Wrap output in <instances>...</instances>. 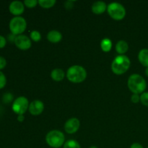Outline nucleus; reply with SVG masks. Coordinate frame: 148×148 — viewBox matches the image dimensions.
I'll return each mask as SVG.
<instances>
[{
	"mask_svg": "<svg viewBox=\"0 0 148 148\" xmlns=\"http://www.w3.org/2000/svg\"><path fill=\"white\" fill-rule=\"evenodd\" d=\"M66 77L73 83H80L85 81L87 77V72L85 68L79 65L72 66L68 69Z\"/></svg>",
	"mask_w": 148,
	"mask_h": 148,
	"instance_id": "3",
	"label": "nucleus"
},
{
	"mask_svg": "<svg viewBox=\"0 0 148 148\" xmlns=\"http://www.w3.org/2000/svg\"><path fill=\"white\" fill-rule=\"evenodd\" d=\"M25 119V117L23 115H18L17 116V121H20V122H23Z\"/></svg>",
	"mask_w": 148,
	"mask_h": 148,
	"instance_id": "30",
	"label": "nucleus"
},
{
	"mask_svg": "<svg viewBox=\"0 0 148 148\" xmlns=\"http://www.w3.org/2000/svg\"><path fill=\"white\" fill-rule=\"evenodd\" d=\"M15 38H16L15 35L12 34H12H10L8 36V39L10 40V41H13L14 43V40H15Z\"/></svg>",
	"mask_w": 148,
	"mask_h": 148,
	"instance_id": "29",
	"label": "nucleus"
},
{
	"mask_svg": "<svg viewBox=\"0 0 148 148\" xmlns=\"http://www.w3.org/2000/svg\"><path fill=\"white\" fill-rule=\"evenodd\" d=\"M130 148H143V146L140 143H133Z\"/></svg>",
	"mask_w": 148,
	"mask_h": 148,
	"instance_id": "28",
	"label": "nucleus"
},
{
	"mask_svg": "<svg viewBox=\"0 0 148 148\" xmlns=\"http://www.w3.org/2000/svg\"><path fill=\"white\" fill-rule=\"evenodd\" d=\"M90 148H98V147H97L96 146H91V147Z\"/></svg>",
	"mask_w": 148,
	"mask_h": 148,
	"instance_id": "32",
	"label": "nucleus"
},
{
	"mask_svg": "<svg viewBox=\"0 0 148 148\" xmlns=\"http://www.w3.org/2000/svg\"><path fill=\"white\" fill-rule=\"evenodd\" d=\"M128 88L133 94L143 93L145 90L147 83L143 77L138 74H133L129 77L127 82Z\"/></svg>",
	"mask_w": 148,
	"mask_h": 148,
	"instance_id": "1",
	"label": "nucleus"
},
{
	"mask_svg": "<svg viewBox=\"0 0 148 148\" xmlns=\"http://www.w3.org/2000/svg\"><path fill=\"white\" fill-rule=\"evenodd\" d=\"M6 43H7V40H6L5 38L0 35V49L4 48L6 46Z\"/></svg>",
	"mask_w": 148,
	"mask_h": 148,
	"instance_id": "27",
	"label": "nucleus"
},
{
	"mask_svg": "<svg viewBox=\"0 0 148 148\" xmlns=\"http://www.w3.org/2000/svg\"><path fill=\"white\" fill-rule=\"evenodd\" d=\"M101 47L104 52L110 51L112 48V42L109 38L103 39L101 42Z\"/></svg>",
	"mask_w": 148,
	"mask_h": 148,
	"instance_id": "17",
	"label": "nucleus"
},
{
	"mask_svg": "<svg viewBox=\"0 0 148 148\" xmlns=\"http://www.w3.org/2000/svg\"><path fill=\"white\" fill-rule=\"evenodd\" d=\"M107 10L110 17L115 20H121L125 17V8L119 3H111L107 7Z\"/></svg>",
	"mask_w": 148,
	"mask_h": 148,
	"instance_id": "5",
	"label": "nucleus"
},
{
	"mask_svg": "<svg viewBox=\"0 0 148 148\" xmlns=\"http://www.w3.org/2000/svg\"><path fill=\"white\" fill-rule=\"evenodd\" d=\"M30 38H31V39L33 41L38 42L41 39V35H40V33L38 31L33 30V31L30 33Z\"/></svg>",
	"mask_w": 148,
	"mask_h": 148,
	"instance_id": "20",
	"label": "nucleus"
},
{
	"mask_svg": "<svg viewBox=\"0 0 148 148\" xmlns=\"http://www.w3.org/2000/svg\"><path fill=\"white\" fill-rule=\"evenodd\" d=\"M51 77L56 82H60L64 78L65 74L62 69L57 68V69H54L52 70L51 73Z\"/></svg>",
	"mask_w": 148,
	"mask_h": 148,
	"instance_id": "14",
	"label": "nucleus"
},
{
	"mask_svg": "<svg viewBox=\"0 0 148 148\" xmlns=\"http://www.w3.org/2000/svg\"><path fill=\"white\" fill-rule=\"evenodd\" d=\"M14 44L18 49L21 50H27L31 47V40L27 36L25 35L17 36L14 40Z\"/></svg>",
	"mask_w": 148,
	"mask_h": 148,
	"instance_id": "8",
	"label": "nucleus"
},
{
	"mask_svg": "<svg viewBox=\"0 0 148 148\" xmlns=\"http://www.w3.org/2000/svg\"><path fill=\"white\" fill-rule=\"evenodd\" d=\"M24 4L28 8H33L38 4V1L37 0H25L24 1Z\"/></svg>",
	"mask_w": 148,
	"mask_h": 148,
	"instance_id": "21",
	"label": "nucleus"
},
{
	"mask_svg": "<svg viewBox=\"0 0 148 148\" xmlns=\"http://www.w3.org/2000/svg\"><path fill=\"white\" fill-rule=\"evenodd\" d=\"M38 4L43 8L49 9L54 6V4H56V1L55 0H39Z\"/></svg>",
	"mask_w": 148,
	"mask_h": 148,
	"instance_id": "18",
	"label": "nucleus"
},
{
	"mask_svg": "<svg viewBox=\"0 0 148 148\" xmlns=\"http://www.w3.org/2000/svg\"><path fill=\"white\" fill-rule=\"evenodd\" d=\"M79 127H80V122L79 119L77 118H72L66 121L64 124V130L66 133L72 134L78 131Z\"/></svg>",
	"mask_w": 148,
	"mask_h": 148,
	"instance_id": "9",
	"label": "nucleus"
},
{
	"mask_svg": "<svg viewBox=\"0 0 148 148\" xmlns=\"http://www.w3.org/2000/svg\"><path fill=\"white\" fill-rule=\"evenodd\" d=\"M13 99V95L10 92H7L3 95V101L5 103H10Z\"/></svg>",
	"mask_w": 148,
	"mask_h": 148,
	"instance_id": "24",
	"label": "nucleus"
},
{
	"mask_svg": "<svg viewBox=\"0 0 148 148\" xmlns=\"http://www.w3.org/2000/svg\"><path fill=\"white\" fill-rule=\"evenodd\" d=\"M147 148H148V147H147Z\"/></svg>",
	"mask_w": 148,
	"mask_h": 148,
	"instance_id": "33",
	"label": "nucleus"
},
{
	"mask_svg": "<svg viewBox=\"0 0 148 148\" xmlns=\"http://www.w3.org/2000/svg\"><path fill=\"white\" fill-rule=\"evenodd\" d=\"M130 67V60L125 55L117 56L111 64V69L113 72L117 75L125 73Z\"/></svg>",
	"mask_w": 148,
	"mask_h": 148,
	"instance_id": "2",
	"label": "nucleus"
},
{
	"mask_svg": "<svg viewBox=\"0 0 148 148\" xmlns=\"http://www.w3.org/2000/svg\"><path fill=\"white\" fill-rule=\"evenodd\" d=\"M29 105L28 100L25 97L20 96L14 100L12 108L15 114L23 115L29 108Z\"/></svg>",
	"mask_w": 148,
	"mask_h": 148,
	"instance_id": "7",
	"label": "nucleus"
},
{
	"mask_svg": "<svg viewBox=\"0 0 148 148\" xmlns=\"http://www.w3.org/2000/svg\"><path fill=\"white\" fill-rule=\"evenodd\" d=\"M29 112L33 116H38L44 110V104L42 101H39V100H36V101H33L29 105Z\"/></svg>",
	"mask_w": 148,
	"mask_h": 148,
	"instance_id": "10",
	"label": "nucleus"
},
{
	"mask_svg": "<svg viewBox=\"0 0 148 148\" xmlns=\"http://www.w3.org/2000/svg\"><path fill=\"white\" fill-rule=\"evenodd\" d=\"M10 12L14 15H20L24 12V4L22 1H14L10 4Z\"/></svg>",
	"mask_w": 148,
	"mask_h": 148,
	"instance_id": "11",
	"label": "nucleus"
},
{
	"mask_svg": "<svg viewBox=\"0 0 148 148\" xmlns=\"http://www.w3.org/2000/svg\"><path fill=\"white\" fill-rule=\"evenodd\" d=\"M27 23L23 17L16 16L13 17L10 22V31L14 35H20L25 30Z\"/></svg>",
	"mask_w": 148,
	"mask_h": 148,
	"instance_id": "6",
	"label": "nucleus"
},
{
	"mask_svg": "<svg viewBox=\"0 0 148 148\" xmlns=\"http://www.w3.org/2000/svg\"><path fill=\"white\" fill-rule=\"evenodd\" d=\"M62 38V35L57 30H51L47 35V39L49 42L53 43H59Z\"/></svg>",
	"mask_w": 148,
	"mask_h": 148,
	"instance_id": "13",
	"label": "nucleus"
},
{
	"mask_svg": "<svg viewBox=\"0 0 148 148\" xmlns=\"http://www.w3.org/2000/svg\"><path fill=\"white\" fill-rule=\"evenodd\" d=\"M107 7H108V6L103 1H95L92 6V11L94 14H103L106 10Z\"/></svg>",
	"mask_w": 148,
	"mask_h": 148,
	"instance_id": "12",
	"label": "nucleus"
},
{
	"mask_svg": "<svg viewBox=\"0 0 148 148\" xmlns=\"http://www.w3.org/2000/svg\"><path fill=\"white\" fill-rule=\"evenodd\" d=\"M129 46L128 43L125 40H119L116 45V51L120 55H123L128 51Z\"/></svg>",
	"mask_w": 148,
	"mask_h": 148,
	"instance_id": "16",
	"label": "nucleus"
},
{
	"mask_svg": "<svg viewBox=\"0 0 148 148\" xmlns=\"http://www.w3.org/2000/svg\"><path fill=\"white\" fill-rule=\"evenodd\" d=\"M7 65V61L3 56H0V69H4Z\"/></svg>",
	"mask_w": 148,
	"mask_h": 148,
	"instance_id": "26",
	"label": "nucleus"
},
{
	"mask_svg": "<svg viewBox=\"0 0 148 148\" xmlns=\"http://www.w3.org/2000/svg\"><path fill=\"white\" fill-rule=\"evenodd\" d=\"M138 59L142 65L144 66L148 67V49H142L138 54Z\"/></svg>",
	"mask_w": 148,
	"mask_h": 148,
	"instance_id": "15",
	"label": "nucleus"
},
{
	"mask_svg": "<svg viewBox=\"0 0 148 148\" xmlns=\"http://www.w3.org/2000/svg\"><path fill=\"white\" fill-rule=\"evenodd\" d=\"M145 75H147V76L148 77V67L147 68V69H145Z\"/></svg>",
	"mask_w": 148,
	"mask_h": 148,
	"instance_id": "31",
	"label": "nucleus"
},
{
	"mask_svg": "<svg viewBox=\"0 0 148 148\" xmlns=\"http://www.w3.org/2000/svg\"><path fill=\"white\" fill-rule=\"evenodd\" d=\"M65 137L63 133L59 130L50 131L46 137V141L50 147L59 148L64 144Z\"/></svg>",
	"mask_w": 148,
	"mask_h": 148,
	"instance_id": "4",
	"label": "nucleus"
},
{
	"mask_svg": "<svg viewBox=\"0 0 148 148\" xmlns=\"http://www.w3.org/2000/svg\"><path fill=\"white\" fill-rule=\"evenodd\" d=\"M131 101L134 103H137L140 101V96L138 94H133L131 97Z\"/></svg>",
	"mask_w": 148,
	"mask_h": 148,
	"instance_id": "25",
	"label": "nucleus"
},
{
	"mask_svg": "<svg viewBox=\"0 0 148 148\" xmlns=\"http://www.w3.org/2000/svg\"><path fill=\"white\" fill-rule=\"evenodd\" d=\"M64 148H81V147L76 140H70L64 144Z\"/></svg>",
	"mask_w": 148,
	"mask_h": 148,
	"instance_id": "19",
	"label": "nucleus"
},
{
	"mask_svg": "<svg viewBox=\"0 0 148 148\" xmlns=\"http://www.w3.org/2000/svg\"><path fill=\"white\" fill-rule=\"evenodd\" d=\"M7 83V78L2 72L0 71V89L4 88Z\"/></svg>",
	"mask_w": 148,
	"mask_h": 148,
	"instance_id": "23",
	"label": "nucleus"
},
{
	"mask_svg": "<svg viewBox=\"0 0 148 148\" xmlns=\"http://www.w3.org/2000/svg\"><path fill=\"white\" fill-rule=\"evenodd\" d=\"M140 101L145 106H148V92H144L140 95Z\"/></svg>",
	"mask_w": 148,
	"mask_h": 148,
	"instance_id": "22",
	"label": "nucleus"
}]
</instances>
